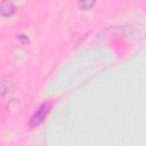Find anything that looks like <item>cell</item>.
Here are the masks:
<instances>
[{
    "mask_svg": "<svg viewBox=\"0 0 146 146\" xmlns=\"http://www.w3.org/2000/svg\"><path fill=\"white\" fill-rule=\"evenodd\" d=\"M50 108H51V104H50L49 102L43 103V104L39 107V110L32 115V117H31V120H30V125H31V127H36V125H39V124L46 119V116L48 115Z\"/></svg>",
    "mask_w": 146,
    "mask_h": 146,
    "instance_id": "cell-1",
    "label": "cell"
},
{
    "mask_svg": "<svg viewBox=\"0 0 146 146\" xmlns=\"http://www.w3.org/2000/svg\"><path fill=\"white\" fill-rule=\"evenodd\" d=\"M15 11L11 2H0V14L3 16H10Z\"/></svg>",
    "mask_w": 146,
    "mask_h": 146,
    "instance_id": "cell-2",
    "label": "cell"
},
{
    "mask_svg": "<svg viewBox=\"0 0 146 146\" xmlns=\"http://www.w3.org/2000/svg\"><path fill=\"white\" fill-rule=\"evenodd\" d=\"M94 5V2H91V1H82V2H79V6L80 7H82L83 9H88L89 7H91Z\"/></svg>",
    "mask_w": 146,
    "mask_h": 146,
    "instance_id": "cell-3",
    "label": "cell"
}]
</instances>
